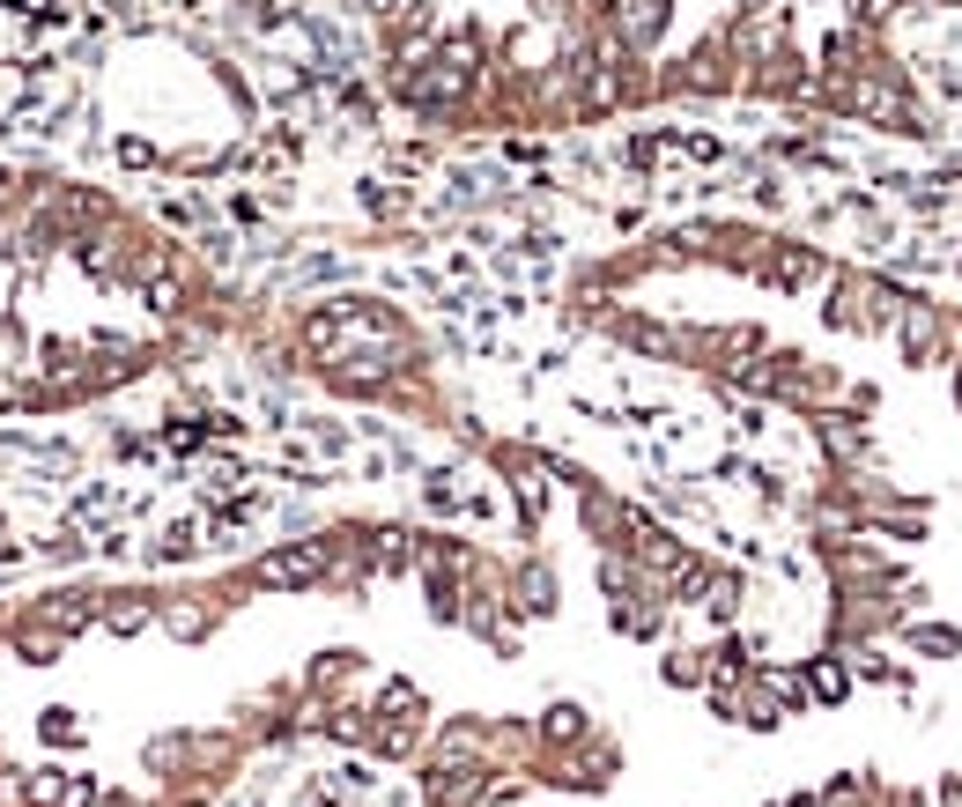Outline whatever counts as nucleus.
<instances>
[{
  "label": "nucleus",
  "mask_w": 962,
  "mask_h": 807,
  "mask_svg": "<svg viewBox=\"0 0 962 807\" xmlns=\"http://www.w3.org/2000/svg\"><path fill=\"white\" fill-rule=\"evenodd\" d=\"M903 644L911 660H962V622H940V615H903Z\"/></svg>",
  "instance_id": "nucleus-1"
}]
</instances>
